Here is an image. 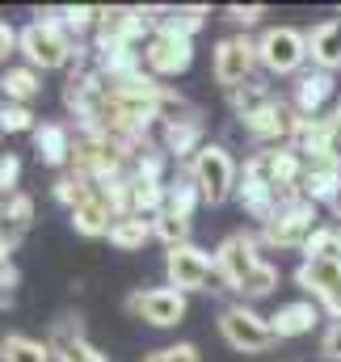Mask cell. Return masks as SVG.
<instances>
[{"mask_svg":"<svg viewBox=\"0 0 341 362\" xmlns=\"http://www.w3.org/2000/svg\"><path fill=\"white\" fill-rule=\"evenodd\" d=\"M17 51L25 55V68H42V72H55V68H64V64H72V59H81V42L59 25V21H51V17H38V21H30L25 30H21V42H17Z\"/></svg>","mask_w":341,"mask_h":362,"instance_id":"cell-1","label":"cell"},{"mask_svg":"<svg viewBox=\"0 0 341 362\" xmlns=\"http://www.w3.org/2000/svg\"><path fill=\"white\" fill-rule=\"evenodd\" d=\"M190 177L198 185L202 202H211V206L228 202L241 189V169H236V160L228 156L224 144H202V152L190 160Z\"/></svg>","mask_w":341,"mask_h":362,"instance_id":"cell-2","label":"cell"},{"mask_svg":"<svg viewBox=\"0 0 341 362\" xmlns=\"http://www.w3.org/2000/svg\"><path fill=\"white\" fill-rule=\"evenodd\" d=\"M219 333H224V341H228L232 350H241V354H265V350L278 341L270 316L253 312L249 303L224 308V312H219Z\"/></svg>","mask_w":341,"mask_h":362,"instance_id":"cell-3","label":"cell"},{"mask_svg":"<svg viewBox=\"0 0 341 362\" xmlns=\"http://www.w3.org/2000/svg\"><path fill=\"white\" fill-rule=\"evenodd\" d=\"M308 59V34L291 30V25H274L257 38V64L270 76H295Z\"/></svg>","mask_w":341,"mask_h":362,"instance_id":"cell-4","label":"cell"},{"mask_svg":"<svg viewBox=\"0 0 341 362\" xmlns=\"http://www.w3.org/2000/svg\"><path fill=\"white\" fill-rule=\"evenodd\" d=\"M316 232V202L312 198H295L287 206H278V215L261 228V245L270 249H304Z\"/></svg>","mask_w":341,"mask_h":362,"instance_id":"cell-5","label":"cell"},{"mask_svg":"<svg viewBox=\"0 0 341 362\" xmlns=\"http://www.w3.org/2000/svg\"><path fill=\"white\" fill-rule=\"evenodd\" d=\"M257 249H261V236H253V232H232V236L215 249V274L224 278L228 291L241 295V286L249 282V274L265 262Z\"/></svg>","mask_w":341,"mask_h":362,"instance_id":"cell-6","label":"cell"},{"mask_svg":"<svg viewBox=\"0 0 341 362\" xmlns=\"http://www.w3.org/2000/svg\"><path fill=\"white\" fill-rule=\"evenodd\" d=\"M144 64L152 76H177L194 64V38L177 34L173 25H161L148 42H144Z\"/></svg>","mask_w":341,"mask_h":362,"instance_id":"cell-7","label":"cell"},{"mask_svg":"<svg viewBox=\"0 0 341 362\" xmlns=\"http://www.w3.org/2000/svg\"><path fill=\"white\" fill-rule=\"evenodd\" d=\"M215 81L224 85V89H241V85H249L253 81V68H257V42L253 38H245V34H232V38H224L219 47H215Z\"/></svg>","mask_w":341,"mask_h":362,"instance_id":"cell-8","label":"cell"},{"mask_svg":"<svg viewBox=\"0 0 341 362\" xmlns=\"http://www.w3.org/2000/svg\"><path fill=\"white\" fill-rule=\"evenodd\" d=\"M127 312L156 325V329H173L185 320V295L173 286H152V291H135L127 295Z\"/></svg>","mask_w":341,"mask_h":362,"instance_id":"cell-9","label":"cell"},{"mask_svg":"<svg viewBox=\"0 0 341 362\" xmlns=\"http://www.w3.org/2000/svg\"><path fill=\"white\" fill-rule=\"evenodd\" d=\"M165 274H169V286L190 295V291H207L211 274H215V257L202 253L198 245H181V249H169L165 257Z\"/></svg>","mask_w":341,"mask_h":362,"instance_id":"cell-10","label":"cell"},{"mask_svg":"<svg viewBox=\"0 0 341 362\" xmlns=\"http://www.w3.org/2000/svg\"><path fill=\"white\" fill-rule=\"evenodd\" d=\"M295 282L316 299V308H325L333 320H341V262L325 257V262H304L295 270Z\"/></svg>","mask_w":341,"mask_h":362,"instance_id":"cell-11","label":"cell"},{"mask_svg":"<svg viewBox=\"0 0 341 362\" xmlns=\"http://www.w3.org/2000/svg\"><path fill=\"white\" fill-rule=\"evenodd\" d=\"M299 189L316 206H333L337 211L341 206V152H333V156H308Z\"/></svg>","mask_w":341,"mask_h":362,"instance_id":"cell-12","label":"cell"},{"mask_svg":"<svg viewBox=\"0 0 341 362\" xmlns=\"http://www.w3.org/2000/svg\"><path fill=\"white\" fill-rule=\"evenodd\" d=\"M329 97H333V72L312 68V72H304V76H299L291 105L299 110V118H320V110H325V101H329Z\"/></svg>","mask_w":341,"mask_h":362,"instance_id":"cell-13","label":"cell"},{"mask_svg":"<svg viewBox=\"0 0 341 362\" xmlns=\"http://www.w3.org/2000/svg\"><path fill=\"white\" fill-rule=\"evenodd\" d=\"M308 59L320 72H337L341 68V21H320L308 34Z\"/></svg>","mask_w":341,"mask_h":362,"instance_id":"cell-14","label":"cell"},{"mask_svg":"<svg viewBox=\"0 0 341 362\" xmlns=\"http://www.w3.org/2000/svg\"><path fill=\"white\" fill-rule=\"evenodd\" d=\"M34 152H38V160L51 165V169L68 165V160H72V131H68L64 122H42V127L34 131Z\"/></svg>","mask_w":341,"mask_h":362,"instance_id":"cell-15","label":"cell"},{"mask_svg":"<svg viewBox=\"0 0 341 362\" xmlns=\"http://www.w3.org/2000/svg\"><path fill=\"white\" fill-rule=\"evenodd\" d=\"M316 320H320V308H316L312 299L282 303V308L270 316V325H274L278 341H282V337H304V333H312V325H316Z\"/></svg>","mask_w":341,"mask_h":362,"instance_id":"cell-16","label":"cell"},{"mask_svg":"<svg viewBox=\"0 0 341 362\" xmlns=\"http://www.w3.org/2000/svg\"><path fill=\"white\" fill-rule=\"evenodd\" d=\"M72 228H76L81 236H110V228H114V211L105 206L101 194H93V198H85V202L72 211Z\"/></svg>","mask_w":341,"mask_h":362,"instance_id":"cell-17","label":"cell"},{"mask_svg":"<svg viewBox=\"0 0 341 362\" xmlns=\"http://www.w3.org/2000/svg\"><path fill=\"white\" fill-rule=\"evenodd\" d=\"M152 236H156L152 219H139V215H122V219H114V228H110V245H114V249H122V253L144 249Z\"/></svg>","mask_w":341,"mask_h":362,"instance_id":"cell-18","label":"cell"},{"mask_svg":"<svg viewBox=\"0 0 341 362\" xmlns=\"http://www.w3.org/2000/svg\"><path fill=\"white\" fill-rule=\"evenodd\" d=\"M169 156H198L202 152V118H185V122H173L165 127V144H161Z\"/></svg>","mask_w":341,"mask_h":362,"instance_id":"cell-19","label":"cell"},{"mask_svg":"<svg viewBox=\"0 0 341 362\" xmlns=\"http://www.w3.org/2000/svg\"><path fill=\"white\" fill-rule=\"evenodd\" d=\"M51 346L47 341H34L25 333H8L0 337V362H51Z\"/></svg>","mask_w":341,"mask_h":362,"instance_id":"cell-20","label":"cell"},{"mask_svg":"<svg viewBox=\"0 0 341 362\" xmlns=\"http://www.w3.org/2000/svg\"><path fill=\"white\" fill-rule=\"evenodd\" d=\"M0 93H4V101L30 105V101L42 93V81H38V72H34V68H8V72L0 76Z\"/></svg>","mask_w":341,"mask_h":362,"instance_id":"cell-21","label":"cell"},{"mask_svg":"<svg viewBox=\"0 0 341 362\" xmlns=\"http://www.w3.org/2000/svg\"><path fill=\"white\" fill-rule=\"evenodd\" d=\"M165 165H169V152H165V148H156V144H148V148L135 156V165H131V177H135V181H156V185H165Z\"/></svg>","mask_w":341,"mask_h":362,"instance_id":"cell-22","label":"cell"},{"mask_svg":"<svg viewBox=\"0 0 341 362\" xmlns=\"http://www.w3.org/2000/svg\"><path fill=\"white\" fill-rule=\"evenodd\" d=\"M198 202H202V194H198V185H194V177L185 173V177H177V181L169 185V206H165V211H173V215H181V219H194Z\"/></svg>","mask_w":341,"mask_h":362,"instance_id":"cell-23","label":"cell"},{"mask_svg":"<svg viewBox=\"0 0 341 362\" xmlns=\"http://www.w3.org/2000/svg\"><path fill=\"white\" fill-rule=\"evenodd\" d=\"M152 228H156V240H161L165 249H181V245H190V219L173 215V211H161V215L152 219Z\"/></svg>","mask_w":341,"mask_h":362,"instance_id":"cell-24","label":"cell"},{"mask_svg":"<svg viewBox=\"0 0 341 362\" xmlns=\"http://www.w3.org/2000/svg\"><path fill=\"white\" fill-rule=\"evenodd\" d=\"M85 341V320L81 316H64V320H55V329H51V350L55 354H64V350H72V346H81Z\"/></svg>","mask_w":341,"mask_h":362,"instance_id":"cell-25","label":"cell"},{"mask_svg":"<svg viewBox=\"0 0 341 362\" xmlns=\"http://www.w3.org/2000/svg\"><path fill=\"white\" fill-rule=\"evenodd\" d=\"M4 219H8V228H13V232H25V228L34 223V198H30V194H21V189H17V194H8V198H4Z\"/></svg>","mask_w":341,"mask_h":362,"instance_id":"cell-26","label":"cell"},{"mask_svg":"<svg viewBox=\"0 0 341 362\" xmlns=\"http://www.w3.org/2000/svg\"><path fill=\"white\" fill-rule=\"evenodd\" d=\"M325 257L337 262V228H316L312 240L304 245V262H325Z\"/></svg>","mask_w":341,"mask_h":362,"instance_id":"cell-27","label":"cell"},{"mask_svg":"<svg viewBox=\"0 0 341 362\" xmlns=\"http://www.w3.org/2000/svg\"><path fill=\"white\" fill-rule=\"evenodd\" d=\"M93 194H97V189H93L88 181H81L76 173H68V177L55 181V198H59V202H64L68 211H76V206H81L85 198H93Z\"/></svg>","mask_w":341,"mask_h":362,"instance_id":"cell-28","label":"cell"},{"mask_svg":"<svg viewBox=\"0 0 341 362\" xmlns=\"http://www.w3.org/2000/svg\"><path fill=\"white\" fill-rule=\"evenodd\" d=\"M0 131H13V135H21V131H38V127H34V114H30V105L0 101Z\"/></svg>","mask_w":341,"mask_h":362,"instance_id":"cell-29","label":"cell"},{"mask_svg":"<svg viewBox=\"0 0 341 362\" xmlns=\"http://www.w3.org/2000/svg\"><path fill=\"white\" fill-rule=\"evenodd\" d=\"M202 21H207V8L202 4H194V8H169V17H165V25H173L185 38H194L202 30Z\"/></svg>","mask_w":341,"mask_h":362,"instance_id":"cell-30","label":"cell"},{"mask_svg":"<svg viewBox=\"0 0 341 362\" xmlns=\"http://www.w3.org/2000/svg\"><path fill=\"white\" fill-rule=\"evenodd\" d=\"M278 286V266H270V262H261L253 274H249V282L241 286V295L245 299H261V295H270Z\"/></svg>","mask_w":341,"mask_h":362,"instance_id":"cell-31","label":"cell"},{"mask_svg":"<svg viewBox=\"0 0 341 362\" xmlns=\"http://www.w3.org/2000/svg\"><path fill=\"white\" fill-rule=\"evenodd\" d=\"M144 362H202L194 341H177V346H161L152 354H144Z\"/></svg>","mask_w":341,"mask_h":362,"instance_id":"cell-32","label":"cell"},{"mask_svg":"<svg viewBox=\"0 0 341 362\" xmlns=\"http://www.w3.org/2000/svg\"><path fill=\"white\" fill-rule=\"evenodd\" d=\"M17 177H21V160H17L13 152H4V156H0V194H4V198L17 194V189H13Z\"/></svg>","mask_w":341,"mask_h":362,"instance_id":"cell-33","label":"cell"},{"mask_svg":"<svg viewBox=\"0 0 341 362\" xmlns=\"http://www.w3.org/2000/svg\"><path fill=\"white\" fill-rule=\"evenodd\" d=\"M320 354H325V358H333V362H341V320H329V325H325Z\"/></svg>","mask_w":341,"mask_h":362,"instance_id":"cell-34","label":"cell"},{"mask_svg":"<svg viewBox=\"0 0 341 362\" xmlns=\"http://www.w3.org/2000/svg\"><path fill=\"white\" fill-rule=\"evenodd\" d=\"M59 362H110L97 346H88V341H81V346H72V350H64L59 354Z\"/></svg>","mask_w":341,"mask_h":362,"instance_id":"cell-35","label":"cell"},{"mask_svg":"<svg viewBox=\"0 0 341 362\" xmlns=\"http://www.w3.org/2000/svg\"><path fill=\"white\" fill-rule=\"evenodd\" d=\"M228 17H232L236 25H257V21L265 17V4H249V8H245V4H232Z\"/></svg>","mask_w":341,"mask_h":362,"instance_id":"cell-36","label":"cell"},{"mask_svg":"<svg viewBox=\"0 0 341 362\" xmlns=\"http://www.w3.org/2000/svg\"><path fill=\"white\" fill-rule=\"evenodd\" d=\"M17 42H21V30H13L8 21H0V59H8Z\"/></svg>","mask_w":341,"mask_h":362,"instance_id":"cell-37","label":"cell"},{"mask_svg":"<svg viewBox=\"0 0 341 362\" xmlns=\"http://www.w3.org/2000/svg\"><path fill=\"white\" fill-rule=\"evenodd\" d=\"M337 262H341V228H337Z\"/></svg>","mask_w":341,"mask_h":362,"instance_id":"cell-38","label":"cell"},{"mask_svg":"<svg viewBox=\"0 0 341 362\" xmlns=\"http://www.w3.org/2000/svg\"><path fill=\"white\" fill-rule=\"evenodd\" d=\"M333 118H337V122H341V101H337V110H333Z\"/></svg>","mask_w":341,"mask_h":362,"instance_id":"cell-39","label":"cell"},{"mask_svg":"<svg viewBox=\"0 0 341 362\" xmlns=\"http://www.w3.org/2000/svg\"><path fill=\"white\" fill-rule=\"evenodd\" d=\"M0 219H4V194H0Z\"/></svg>","mask_w":341,"mask_h":362,"instance_id":"cell-40","label":"cell"},{"mask_svg":"<svg viewBox=\"0 0 341 362\" xmlns=\"http://www.w3.org/2000/svg\"><path fill=\"white\" fill-rule=\"evenodd\" d=\"M0 135H4V131H0ZM0 156H4V152H0Z\"/></svg>","mask_w":341,"mask_h":362,"instance_id":"cell-41","label":"cell"}]
</instances>
